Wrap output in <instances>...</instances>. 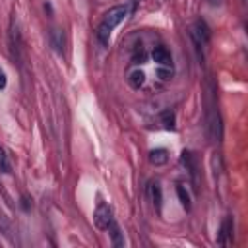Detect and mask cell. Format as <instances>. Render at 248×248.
<instances>
[{"label":"cell","mask_w":248,"mask_h":248,"mask_svg":"<svg viewBox=\"0 0 248 248\" xmlns=\"http://www.w3.org/2000/svg\"><path fill=\"white\" fill-rule=\"evenodd\" d=\"M128 16V6L124 4H120V6H112L105 16H103V19H101V23H99V27H97V41L101 43V45H107L108 43V39H110V33H112V29L118 25V23H122V19Z\"/></svg>","instance_id":"1"},{"label":"cell","mask_w":248,"mask_h":248,"mask_svg":"<svg viewBox=\"0 0 248 248\" xmlns=\"http://www.w3.org/2000/svg\"><path fill=\"white\" fill-rule=\"evenodd\" d=\"M93 221H95V225H97L99 229H103V231H107V227L110 225V221H112V211H110V207H108L105 202H99V203H97L95 213H93Z\"/></svg>","instance_id":"2"},{"label":"cell","mask_w":248,"mask_h":248,"mask_svg":"<svg viewBox=\"0 0 248 248\" xmlns=\"http://www.w3.org/2000/svg\"><path fill=\"white\" fill-rule=\"evenodd\" d=\"M209 37H211V31H209L207 23L203 19H198L194 23V27H192V39H194V43L198 46H205L209 43Z\"/></svg>","instance_id":"3"},{"label":"cell","mask_w":248,"mask_h":248,"mask_svg":"<svg viewBox=\"0 0 248 248\" xmlns=\"http://www.w3.org/2000/svg\"><path fill=\"white\" fill-rule=\"evenodd\" d=\"M151 58H153L159 66H170V62H172V56H170L169 48H167V46H163V45H157V46L153 48Z\"/></svg>","instance_id":"4"},{"label":"cell","mask_w":248,"mask_h":248,"mask_svg":"<svg viewBox=\"0 0 248 248\" xmlns=\"http://www.w3.org/2000/svg\"><path fill=\"white\" fill-rule=\"evenodd\" d=\"M48 41H50V46L54 48V52L56 54H62L64 52V33H62V29H58V27H54V29H50V33H48Z\"/></svg>","instance_id":"5"},{"label":"cell","mask_w":248,"mask_h":248,"mask_svg":"<svg viewBox=\"0 0 248 248\" xmlns=\"http://www.w3.org/2000/svg\"><path fill=\"white\" fill-rule=\"evenodd\" d=\"M169 161V151L163 149V147H157V149H151L149 151V163L155 165V167H161Z\"/></svg>","instance_id":"6"},{"label":"cell","mask_w":248,"mask_h":248,"mask_svg":"<svg viewBox=\"0 0 248 248\" xmlns=\"http://www.w3.org/2000/svg\"><path fill=\"white\" fill-rule=\"evenodd\" d=\"M143 83H145V74H143V70L136 68V70H132V72L128 74V85H130L132 89H140V87H143Z\"/></svg>","instance_id":"7"},{"label":"cell","mask_w":248,"mask_h":248,"mask_svg":"<svg viewBox=\"0 0 248 248\" xmlns=\"http://www.w3.org/2000/svg\"><path fill=\"white\" fill-rule=\"evenodd\" d=\"M107 231H108L110 240H112V244H114V246H124V236H122V232H120V229H118V225H116V221H114V219L110 221V225L107 227Z\"/></svg>","instance_id":"8"},{"label":"cell","mask_w":248,"mask_h":248,"mask_svg":"<svg viewBox=\"0 0 248 248\" xmlns=\"http://www.w3.org/2000/svg\"><path fill=\"white\" fill-rule=\"evenodd\" d=\"M231 232H232V221H231V217H227V219L223 221V225H221L219 242H221V244H227V236H231Z\"/></svg>","instance_id":"9"},{"label":"cell","mask_w":248,"mask_h":248,"mask_svg":"<svg viewBox=\"0 0 248 248\" xmlns=\"http://www.w3.org/2000/svg\"><path fill=\"white\" fill-rule=\"evenodd\" d=\"M149 192H151V200H153V203H155V207L161 211V203H163V196H161V186L157 184V182H153L151 184V188H149Z\"/></svg>","instance_id":"10"},{"label":"cell","mask_w":248,"mask_h":248,"mask_svg":"<svg viewBox=\"0 0 248 248\" xmlns=\"http://www.w3.org/2000/svg\"><path fill=\"white\" fill-rule=\"evenodd\" d=\"M176 194H178V200H180L182 207H184V209H190V205H192V203H190V194L186 192V188H184L182 184L176 186Z\"/></svg>","instance_id":"11"},{"label":"cell","mask_w":248,"mask_h":248,"mask_svg":"<svg viewBox=\"0 0 248 248\" xmlns=\"http://www.w3.org/2000/svg\"><path fill=\"white\" fill-rule=\"evenodd\" d=\"M161 122L167 130H174V112L172 110H163L161 112Z\"/></svg>","instance_id":"12"},{"label":"cell","mask_w":248,"mask_h":248,"mask_svg":"<svg viewBox=\"0 0 248 248\" xmlns=\"http://www.w3.org/2000/svg\"><path fill=\"white\" fill-rule=\"evenodd\" d=\"M0 172H4V174L12 172V165H10V159H8V153L4 151V147H0Z\"/></svg>","instance_id":"13"},{"label":"cell","mask_w":248,"mask_h":248,"mask_svg":"<svg viewBox=\"0 0 248 248\" xmlns=\"http://www.w3.org/2000/svg\"><path fill=\"white\" fill-rule=\"evenodd\" d=\"M157 74H159L161 79H170V78H172V68H170V66H161V68L157 70Z\"/></svg>","instance_id":"14"},{"label":"cell","mask_w":248,"mask_h":248,"mask_svg":"<svg viewBox=\"0 0 248 248\" xmlns=\"http://www.w3.org/2000/svg\"><path fill=\"white\" fill-rule=\"evenodd\" d=\"M6 83H8V79H6V74L0 70V89H4V87H6Z\"/></svg>","instance_id":"15"},{"label":"cell","mask_w":248,"mask_h":248,"mask_svg":"<svg viewBox=\"0 0 248 248\" xmlns=\"http://www.w3.org/2000/svg\"><path fill=\"white\" fill-rule=\"evenodd\" d=\"M207 2H209L211 6H219V4H221V0H207Z\"/></svg>","instance_id":"16"}]
</instances>
